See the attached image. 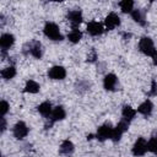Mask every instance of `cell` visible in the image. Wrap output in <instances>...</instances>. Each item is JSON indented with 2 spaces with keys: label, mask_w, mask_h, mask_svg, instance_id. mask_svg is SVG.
<instances>
[{
  "label": "cell",
  "mask_w": 157,
  "mask_h": 157,
  "mask_svg": "<svg viewBox=\"0 0 157 157\" xmlns=\"http://www.w3.org/2000/svg\"><path fill=\"white\" fill-rule=\"evenodd\" d=\"M44 34L49 38V39H53V40H61L63 37L59 32V28L55 23L53 22H47L45 26H44Z\"/></svg>",
  "instance_id": "6da1fadb"
},
{
  "label": "cell",
  "mask_w": 157,
  "mask_h": 157,
  "mask_svg": "<svg viewBox=\"0 0 157 157\" xmlns=\"http://www.w3.org/2000/svg\"><path fill=\"white\" fill-rule=\"evenodd\" d=\"M139 48L140 50L145 54V55H148V56H152L157 50L155 49V45H153V42L151 38L148 37H144L141 38L140 43H139Z\"/></svg>",
  "instance_id": "7a4b0ae2"
},
{
  "label": "cell",
  "mask_w": 157,
  "mask_h": 157,
  "mask_svg": "<svg viewBox=\"0 0 157 157\" xmlns=\"http://www.w3.org/2000/svg\"><path fill=\"white\" fill-rule=\"evenodd\" d=\"M128 128H129V121L128 120H121L118 125H117V128H114L113 129V132H112V140L113 141H119L120 140V137H121V135L128 130Z\"/></svg>",
  "instance_id": "3957f363"
},
{
  "label": "cell",
  "mask_w": 157,
  "mask_h": 157,
  "mask_svg": "<svg viewBox=\"0 0 157 157\" xmlns=\"http://www.w3.org/2000/svg\"><path fill=\"white\" fill-rule=\"evenodd\" d=\"M146 151H148V142L144 137L137 139V141L132 147V153L135 156H142L146 153Z\"/></svg>",
  "instance_id": "277c9868"
},
{
  "label": "cell",
  "mask_w": 157,
  "mask_h": 157,
  "mask_svg": "<svg viewBox=\"0 0 157 157\" xmlns=\"http://www.w3.org/2000/svg\"><path fill=\"white\" fill-rule=\"evenodd\" d=\"M112 132H113V128H110L109 124H104V125H102V126L98 128L97 134H96V137L99 141H104V140L112 137Z\"/></svg>",
  "instance_id": "5b68a950"
},
{
  "label": "cell",
  "mask_w": 157,
  "mask_h": 157,
  "mask_svg": "<svg viewBox=\"0 0 157 157\" xmlns=\"http://www.w3.org/2000/svg\"><path fill=\"white\" fill-rule=\"evenodd\" d=\"M67 20L69 22L71 23L72 26V29H76L78 27V25L81 23L82 21V13L80 10H72V11H69L67 13Z\"/></svg>",
  "instance_id": "8992f818"
},
{
  "label": "cell",
  "mask_w": 157,
  "mask_h": 157,
  "mask_svg": "<svg viewBox=\"0 0 157 157\" xmlns=\"http://www.w3.org/2000/svg\"><path fill=\"white\" fill-rule=\"evenodd\" d=\"M120 23V20H119V16L114 12H110L105 20H104V25H105V28L107 29H114L115 27H118Z\"/></svg>",
  "instance_id": "52a82bcc"
},
{
  "label": "cell",
  "mask_w": 157,
  "mask_h": 157,
  "mask_svg": "<svg viewBox=\"0 0 157 157\" xmlns=\"http://www.w3.org/2000/svg\"><path fill=\"white\" fill-rule=\"evenodd\" d=\"M66 75V71L63 66H53L48 71V76L53 80H63Z\"/></svg>",
  "instance_id": "ba28073f"
},
{
  "label": "cell",
  "mask_w": 157,
  "mask_h": 157,
  "mask_svg": "<svg viewBox=\"0 0 157 157\" xmlns=\"http://www.w3.org/2000/svg\"><path fill=\"white\" fill-rule=\"evenodd\" d=\"M27 134H28V128H27V125L23 121H20V123H17L15 125V128H13V136L16 139H23V137L27 136Z\"/></svg>",
  "instance_id": "9c48e42d"
},
{
  "label": "cell",
  "mask_w": 157,
  "mask_h": 157,
  "mask_svg": "<svg viewBox=\"0 0 157 157\" xmlns=\"http://www.w3.org/2000/svg\"><path fill=\"white\" fill-rule=\"evenodd\" d=\"M103 26L101 25V23H98V22H96V21H93V22H90L88 25H87V32L91 34V36H99V34H102L103 33Z\"/></svg>",
  "instance_id": "30bf717a"
},
{
  "label": "cell",
  "mask_w": 157,
  "mask_h": 157,
  "mask_svg": "<svg viewBox=\"0 0 157 157\" xmlns=\"http://www.w3.org/2000/svg\"><path fill=\"white\" fill-rule=\"evenodd\" d=\"M117 76L114 74H108L105 77H104V81H103V85H104V88L107 91H113L117 86Z\"/></svg>",
  "instance_id": "8fae6325"
},
{
  "label": "cell",
  "mask_w": 157,
  "mask_h": 157,
  "mask_svg": "<svg viewBox=\"0 0 157 157\" xmlns=\"http://www.w3.org/2000/svg\"><path fill=\"white\" fill-rule=\"evenodd\" d=\"M13 42H15V37L12 34H10V33H5V34H2L0 37V45H1L2 50L9 49L13 44Z\"/></svg>",
  "instance_id": "7c38bea8"
},
{
  "label": "cell",
  "mask_w": 157,
  "mask_h": 157,
  "mask_svg": "<svg viewBox=\"0 0 157 157\" xmlns=\"http://www.w3.org/2000/svg\"><path fill=\"white\" fill-rule=\"evenodd\" d=\"M65 118V110L63 107H55L52 112V115H50V119H52V123L56 121V120H63Z\"/></svg>",
  "instance_id": "4fadbf2b"
},
{
  "label": "cell",
  "mask_w": 157,
  "mask_h": 157,
  "mask_svg": "<svg viewBox=\"0 0 157 157\" xmlns=\"http://www.w3.org/2000/svg\"><path fill=\"white\" fill-rule=\"evenodd\" d=\"M29 53L37 59H40L42 56V45L39 42H33L29 44Z\"/></svg>",
  "instance_id": "5bb4252c"
},
{
  "label": "cell",
  "mask_w": 157,
  "mask_h": 157,
  "mask_svg": "<svg viewBox=\"0 0 157 157\" xmlns=\"http://www.w3.org/2000/svg\"><path fill=\"white\" fill-rule=\"evenodd\" d=\"M152 108H153V105H152L151 101L146 99L144 103H141V104L139 105L137 112H139V113H141V114H144V115H150V114H151V112H152Z\"/></svg>",
  "instance_id": "9a60e30c"
},
{
  "label": "cell",
  "mask_w": 157,
  "mask_h": 157,
  "mask_svg": "<svg viewBox=\"0 0 157 157\" xmlns=\"http://www.w3.org/2000/svg\"><path fill=\"white\" fill-rule=\"evenodd\" d=\"M38 112L43 115V117H50L52 115V104L49 102H43L42 104L38 105Z\"/></svg>",
  "instance_id": "2e32d148"
},
{
  "label": "cell",
  "mask_w": 157,
  "mask_h": 157,
  "mask_svg": "<svg viewBox=\"0 0 157 157\" xmlns=\"http://www.w3.org/2000/svg\"><path fill=\"white\" fill-rule=\"evenodd\" d=\"M72 151H74V145H72L71 141L65 140V141L61 142V145H60V152H61V153H64V155H70Z\"/></svg>",
  "instance_id": "e0dca14e"
},
{
  "label": "cell",
  "mask_w": 157,
  "mask_h": 157,
  "mask_svg": "<svg viewBox=\"0 0 157 157\" xmlns=\"http://www.w3.org/2000/svg\"><path fill=\"white\" fill-rule=\"evenodd\" d=\"M39 91V85L33 81V80H29L27 81L26 86H25V92H29V93H37Z\"/></svg>",
  "instance_id": "ac0fdd59"
},
{
  "label": "cell",
  "mask_w": 157,
  "mask_h": 157,
  "mask_svg": "<svg viewBox=\"0 0 157 157\" xmlns=\"http://www.w3.org/2000/svg\"><path fill=\"white\" fill-rule=\"evenodd\" d=\"M135 114H136V110H135L134 108H131L130 105H125V107L123 108V117H124L125 120L130 121V120L135 117Z\"/></svg>",
  "instance_id": "d6986e66"
},
{
  "label": "cell",
  "mask_w": 157,
  "mask_h": 157,
  "mask_svg": "<svg viewBox=\"0 0 157 157\" xmlns=\"http://www.w3.org/2000/svg\"><path fill=\"white\" fill-rule=\"evenodd\" d=\"M131 16H132V18L136 21V22H139L140 25H145V13H144V11L142 10H132V12H131Z\"/></svg>",
  "instance_id": "ffe728a7"
},
{
  "label": "cell",
  "mask_w": 157,
  "mask_h": 157,
  "mask_svg": "<svg viewBox=\"0 0 157 157\" xmlns=\"http://www.w3.org/2000/svg\"><path fill=\"white\" fill-rule=\"evenodd\" d=\"M119 6L123 12H132V6H134V2L131 0H123L119 2Z\"/></svg>",
  "instance_id": "44dd1931"
},
{
  "label": "cell",
  "mask_w": 157,
  "mask_h": 157,
  "mask_svg": "<svg viewBox=\"0 0 157 157\" xmlns=\"http://www.w3.org/2000/svg\"><path fill=\"white\" fill-rule=\"evenodd\" d=\"M15 75H16V70H15L13 66H9V67H6V69H4V70L1 71V76H2V78H5V80L12 78Z\"/></svg>",
  "instance_id": "7402d4cb"
},
{
  "label": "cell",
  "mask_w": 157,
  "mask_h": 157,
  "mask_svg": "<svg viewBox=\"0 0 157 157\" xmlns=\"http://www.w3.org/2000/svg\"><path fill=\"white\" fill-rule=\"evenodd\" d=\"M81 37H82V33H81L77 28H76V29H72V31L69 33V36H67L69 40L72 42V43H77V42L81 39Z\"/></svg>",
  "instance_id": "603a6c76"
},
{
  "label": "cell",
  "mask_w": 157,
  "mask_h": 157,
  "mask_svg": "<svg viewBox=\"0 0 157 157\" xmlns=\"http://www.w3.org/2000/svg\"><path fill=\"white\" fill-rule=\"evenodd\" d=\"M148 151L153 152L155 155H157V136L152 137L150 141H148Z\"/></svg>",
  "instance_id": "cb8c5ba5"
},
{
  "label": "cell",
  "mask_w": 157,
  "mask_h": 157,
  "mask_svg": "<svg viewBox=\"0 0 157 157\" xmlns=\"http://www.w3.org/2000/svg\"><path fill=\"white\" fill-rule=\"evenodd\" d=\"M7 110H9V103L5 102V101H1V103H0V114H1V117H4L7 113Z\"/></svg>",
  "instance_id": "d4e9b609"
},
{
  "label": "cell",
  "mask_w": 157,
  "mask_h": 157,
  "mask_svg": "<svg viewBox=\"0 0 157 157\" xmlns=\"http://www.w3.org/2000/svg\"><path fill=\"white\" fill-rule=\"evenodd\" d=\"M148 94L150 96H156L157 94V82H156V80H152V82H151V91L148 92Z\"/></svg>",
  "instance_id": "484cf974"
},
{
  "label": "cell",
  "mask_w": 157,
  "mask_h": 157,
  "mask_svg": "<svg viewBox=\"0 0 157 157\" xmlns=\"http://www.w3.org/2000/svg\"><path fill=\"white\" fill-rule=\"evenodd\" d=\"M5 129H6V121L4 117H1V131H5Z\"/></svg>",
  "instance_id": "4316f807"
},
{
  "label": "cell",
  "mask_w": 157,
  "mask_h": 157,
  "mask_svg": "<svg viewBox=\"0 0 157 157\" xmlns=\"http://www.w3.org/2000/svg\"><path fill=\"white\" fill-rule=\"evenodd\" d=\"M152 60H153V64H155V65H157V52L152 55Z\"/></svg>",
  "instance_id": "83f0119b"
}]
</instances>
